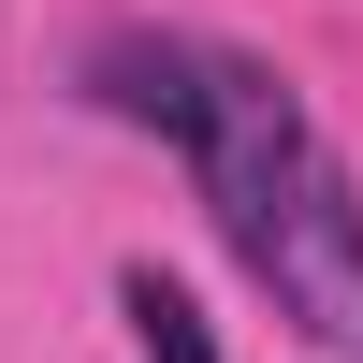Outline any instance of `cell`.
Here are the masks:
<instances>
[{"mask_svg":"<svg viewBox=\"0 0 363 363\" xmlns=\"http://www.w3.org/2000/svg\"><path fill=\"white\" fill-rule=\"evenodd\" d=\"M87 102L189 160L218 247L262 277V306L306 349L363 363V189L320 145V116L291 102V73H262L247 44H203V29H116L87 44Z\"/></svg>","mask_w":363,"mask_h":363,"instance_id":"6da1fadb","label":"cell"},{"mask_svg":"<svg viewBox=\"0 0 363 363\" xmlns=\"http://www.w3.org/2000/svg\"><path fill=\"white\" fill-rule=\"evenodd\" d=\"M116 320H131L145 363H218V335H203V306L160 277V262H116Z\"/></svg>","mask_w":363,"mask_h":363,"instance_id":"7a4b0ae2","label":"cell"}]
</instances>
